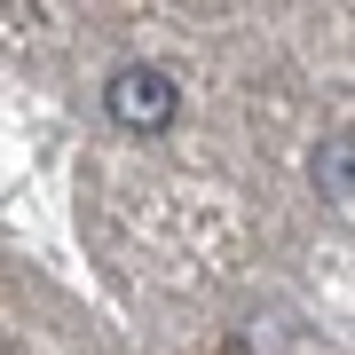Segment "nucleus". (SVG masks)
<instances>
[{
	"label": "nucleus",
	"instance_id": "f257e3e1",
	"mask_svg": "<svg viewBox=\"0 0 355 355\" xmlns=\"http://www.w3.org/2000/svg\"><path fill=\"white\" fill-rule=\"evenodd\" d=\"M103 111H111V127H127V135H166L182 119V87L158 64H119L111 79H103Z\"/></svg>",
	"mask_w": 355,
	"mask_h": 355
},
{
	"label": "nucleus",
	"instance_id": "f03ea898",
	"mask_svg": "<svg viewBox=\"0 0 355 355\" xmlns=\"http://www.w3.org/2000/svg\"><path fill=\"white\" fill-rule=\"evenodd\" d=\"M308 174H316L324 205H355V127L324 135V142H316V158H308Z\"/></svg>",
	"mask_w": 355,
	"mask_h": 355
}]
</instances>
